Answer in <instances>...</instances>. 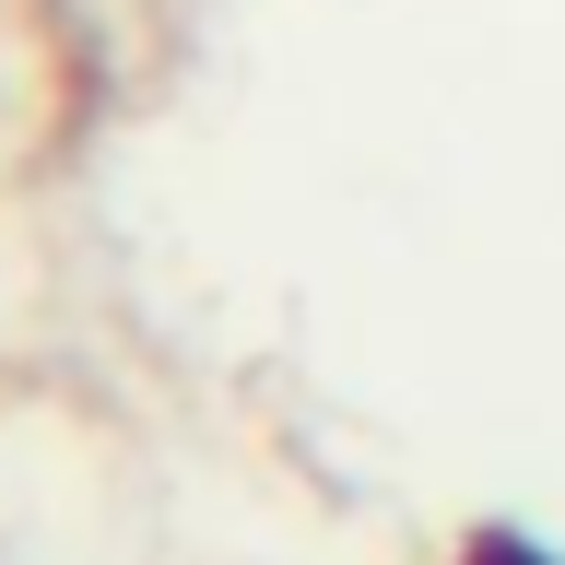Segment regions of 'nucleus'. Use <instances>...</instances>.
I'll use <instances>...</instances> for the list:
<instances>
[{"label":"nucleus","mask_w":565,"mask_h":565,"mask_svg":"<svg viewBox=\"0 0 565 565\" xmlns=\"http://www.w3.org/2000/svg\"><path fill=\"white\" fill-rule=\"evenodd\" d=\"M459 565H554V554H542V542H519V530H483Z\"/></svg>","instance_id":"f257e3e1"}]
</instances>
